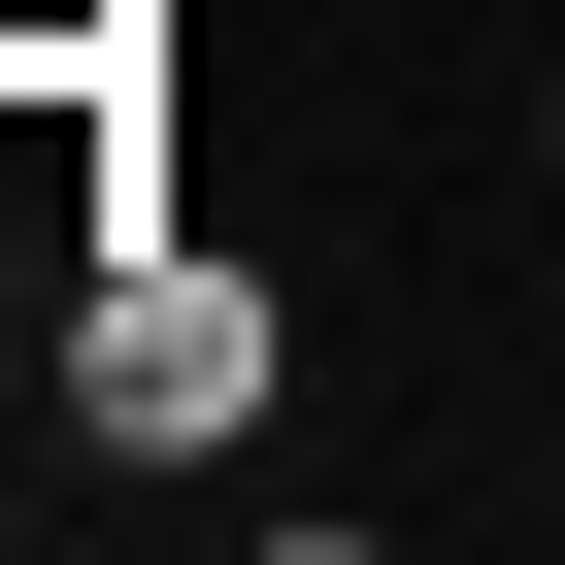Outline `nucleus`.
Listing matches in <instances>:
<instances>
[{
  "instance_id": "obj_1",
  "label": "nucleus",
  "mask_w": 565,
  "mask_h": 565,
  "mask_svg": "<svg viewBox=\"0 0 565 565\" xmlns=\"http://www.w3.org/2000/svg\"><path fill=\"white\" fill-rule=\"evenodd\" d=\"M67 433H100V466H233V433H266V266L100 233V266H67Z\"/></svg>"
},
{
  "instance_id": "obj_2",
  "label": "nucleus",
  "mask_w": 565,
  "mask_h": 565,
  "mask_svg": "<svg viewBox=\"0 0 565 565\" xmlns=\"http://www.w3.org/2000/svg\"><path fill=\"white\" fill-rule=\"evenodd\" d=\"M532 167H565V100H532Z\"/></svg>"
}]
</instances>
